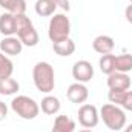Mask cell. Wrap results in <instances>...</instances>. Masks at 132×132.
<instances>
[{"label": "cell", "instance_id": "cell-1", "mask_svg": "<svg viewBox=\"0 0 132 132\" xmlns=\"http://www.w3.org/2000/svg\"><path fill=\"white\" fill-rule=\"evenodd\" d=\"M32 80L35 88L43 92V94H49L54 91L55 88V72L54 68L49 65L48 62H38L35 63L32 69Z\"/></svg>", "mask_w": 132, "mask_h": 132}, {"label": "cell", "instance_id": "cell-2", "mask_svg": "<svg viewBox=\"0 0 132 132\" xmlns=\"http://www.w3.org/2000/svg\"><path fill=\"white\" fill-rule=\"evenodd\" d=\"M100 118L103 120V123L111 129V131H121L126 126V114L125 109L112 104V103H106L101 106L100 109Z\"/></svg>", "mask_w": 132, "mask_h": 132}, {"label": "cell", "instance_id": "cell-3", "mask_svg": "<svg viewBox=\"0 0 132 132\" xmlns=\"http://www.w3.org/2000/svg\"><path fill=\"white\" fill-rule=\"evenodd\" d=\"M15 26H17V37L22 42L23 46H37L38 45V32L34 28L31 19L26 14H17L15 15Z\"/></svg>", "mask_w": 132, "mask_h": 132}, {"label": "cell", "instance_id": "cell-4", "mask_svg": "<svg viewBox=\"0 0 132 132\" xmlns=\"http://www.w3.org/2000/svg\"><path fill=\"white\" fill-rule=\"evenodd\" d=\"M11 109L23 120H34L40 114V104L28 95H17L11 101Z\"/></svg>", "mask_w": 132, "mask_h": 132}, {"label": "cell", "instance_id": "cell-5", "mask_svg": "<svg viewBox=\"0 0 132 132\" xmlns=\"http://www.w3.org/2000/svg\"><path fill=\"white\" fill-rule=\"evenodd\" d=\"M71 34V22L65 14H54L49 20L48 26V37L52 43L63 42L69 38Z\"/></svg>", "mask_w": 132, "mask_h": 132}, {"label": "cell", "instance_id": "cell-6", "mask_svg": "<svg viewBox=\"0 0 132 132\" xmlns=\"http://www.w3.org/2000/svg\"><path fill=\"white\" fill-rule=\"evenodd\" d=\"M100 121V112L97 109V106L94 104H81L80 109H78V123L86 128V129H91V128H95Z\"/></svg>", "mask_w": 132, "mask_h": 132}, {"label": "cell", "instance_id": "cell-7", "mask_svg": "<svg viewBox=\"0 0 132 132\" xmlns=\"http://www.w3.org/2000/svg\"><path fill=\"white\" fill-rule=\"evenodd\" d=\"M72 77L78 83H88L94 77V66L88 60H78L72 66Z\"/></svg>", "mask_w": 132, "mask_h": 132}, {"label": "cell", "instance_id": "cell-8", "mask_svg": "<svg viewBox=\"0 0 132 132\" xmlns=\"http://www.w3.org/2000/svg\"><path fill=\"white\" fill-rule=\"evenodd\" d=\"M132 85L131 77L125 72H112L108 75V88L109 91H129Z\"/></svg>", "mask_w": 132, "mask_h": 132}, {"label": "cell", "instance_id": "cell-9", "mask_svg": "<svg viewBox=\"0 0 132 132\" xmlns=\"http://www.w3.org/2000/svg\"><path fill=\"white\" fill-rule=\"evenodd\" d=\"M66 97H68V100H69L71 103L83 104V103L88 100V97H89V91H88V88H86L85 83L75 81V83L69 85V88H68V91H66Z\"/></svg>", "mask_w": 132, "mask_h": 132}, {"label": "cell", "instance_id": "cell-10", "mask_svg": "<svg viewBox=\"0 0 132 132\" xmlns=\"http://www.w3.org/2000/svg\"><path fill=\"white\" fill-rule=\"evenodd\" d=\"M23 49V45L22 42L19 40V37H5L2 42H0V52H3L5 55H19Z\"/></svg>", "mask_w": 132, "mask_h": 132}, {"label": "cell", "instance_id": "cell-11", "mask_svg": "<svg viewBox=\"0 0 132 132\" xmlns=\"http://www.w3.org/2000/svg\"><path fill=\"white\" fill-rule=\"evenodd\" d=\"M92 48L95 52H98L101 55L111 54L115 48V42L111 35H97L92 42Z\"/></svg>", "mask_w": 132, "mask_h": 132}, {"label": "cell", "instance_id": "cell-12", "mask_svg": "<svg viewBox=\"0 0 132 132\" xmlns=\"http://www.w3.org/2000/svg\"><path fill=\"white\" fill-rule=\"evenodd\" d=\"M17 32L15 26V15L11 12H3L0 15V34L5 37H11Z\"/></svg>", "mask_w": 132, "mask_h": 132}, {"label": "cell", "instance_id": "cell-13", "mask_svg": "<svg viewBox=\"0 0 132 132\" xmlns=\"http://www.w3.org/2000/svg\"><path fill=\"white\" fill-rule=\"evenodd\" d=\"M60 108H62L60 100L57 98V97H54V95H46L45 98L42 100V103H40V109L46 115H55V114H59Z\"/></svg>", "mask_w": 132, "mask_h": 132}, {"label": "cell", "instance_id": "cell-14", "mask_svg": "<svg viewBox=\"0 0 132 132\" xmlns=\"http://www.w3.org/2000/svg\"><path fill=\"white\" fill-rule=\"evenodd\" d=\"M75 131V121L69 118L68 115H57L54 120V126L51 132H74Z\"/></svg>", "mask_w": 132, "mask_h": 132}, {"label": "cell", "instance_id": "cell-15", "mask_svg": "<svg viewBox=\"0 0 132 132\" xmlns=\"http://www.w3.org/2000/svg\"><path fill=\"white\" fill-rule=\"evenodd\" d=\"M0 6L14 15L26 12V0H0Z\"/></svg>", "mask_w": 132, "mask_h": 132}, {"label": "cell", "instance_id": "cell-16", "mask_svg": "<svg viewBox=\"0 0 132 132\" xmlns=\"http://www.w3.org/2000/svg\"><path fill=\"white\" fill-rule=\"evenodd\" d=\"M20 89V85L12 77H2L0 78V95H14Z\"/></svg>", "mask_w": 132, "mask_h": 132}, {"label": "cell", "instance_id": "cell-17", "mask_svg": "<svg viewBox=\"0 0 132 132\" xmlns=\"http://www.w3.org/2000/svg\"><path fill=\"white\" fill-rule=\"evenodd\" d=\"M52 49L57 55L60 57H69L75 52V43L74 40L71 38H66L63 42H59V43H52Z\"/></svg>", "mask_w": 132, "mask_h": 132}, {"label": "cell", "instance_id": "cell-18", "mask_svg": "<svg viewBox=\"0 0 132 132\" xmlns=\"http://www.w3.org/2000/svg\"><path fill=\"white\" fill-rule=\"evenodd\" d=\"M34 9L40 17H49V15H54L57 5L52 0H37L34 5Z\"/></svg>", "mask_w": 132, "mask_h": 132}, {"label": "cell", "instance_id": "cell-19", "mask_svg": "<svg viewBox=\"0 0 132 132\" xmlns=\"http://www.w3.org/2000/svg\"><path fill=\"white\" fill-rule=\"evenodd\" d=\"M129 71H132V54L115 55V72L128 74Z\"/></svg>", "mask_w": 132, "mask_h": 132}, {"label": "cell", "instance_id": "cell-20", "mask_svg": "<svg viewBox=\"0 0 132 132\" xmlns=\"http://www.w3.org/2000/svg\"><path fill=\"white\" fill-rule=\"evenodd\" d=\"M98 66H100V71L106 75L115 72V55L111 52V54H104L100 57V62H98Z\"/></svg>", "mask_w": 132, "mask_h": 132}, {"label": "cell", "instance_id": "cell-21", "mask_svg": "<svg viewBox=\"0 0 132 132\" xmlns=\"http://www.w3.org/2000/svg\"><path fill=\"white\" fill-rule=\"evenodd\" d=\"M14 72V63L8 55L0 52V78L2 77H11Z\"/></svg>", "mask_w": 132, "mask_h": 132}, {"label": "cell", "instance_id": "cell-22", "mask_svg": "<svg viewBox=\"0 0 132 132\" xmlns=\"http://www.w3.org/2000/svg\"><path fill=\"white\" fill-rule=\"evenodd\" d=\"M120 108H123L125 111L132 112V91H125L121 101H120Z\"/></svg>", "mask_w": 132, "mask_h": 132}, {"label": "cell", "instance_id": "cell-23", "mask_svg": "<svg viewBox=\"0 0 132 132\" xmlns=\"http://www.w3.org/2000/svg\"><path fill=\"white\" fill-rule=\"evenodd\" d=\"M52 2H54V3H55L57 6H60V8H62L63 11H66V12H68V11L71 9V5H69V0H52Z\"/></svg>", "mask_w": 132, "mask_h": 132}, {"label": "cell", "instance_id": "cell-24", "mask_svg": "<svg viewBox=\"0 0 132 132\" xmlns=\"http://www.w3.org/2000/svg\"><path fill=\"white\" fill-rule=\"evenodd\" d=\"M6 115H8V106L3 101H0V121H3L6 118Z\"/></svg>", "mask_w": 132, "mask_h": 132}, {"label": "cell", "instance_id": "cell-25", "mask_svg": "<svg viewBox=\"0 0 132 132\" xmlns=\"http://www.w3.org/2000/svg\"><path fill=\"white\" fill-rule=\"evenodd\" d=\"M125 17H126V20L132 25V3L126 8V11H125Z\"/></svg>", "mask_w": 132, "mask_h": 132}, {"label": "cell", "instance_id": "cell-26", "mask_svg": "<svg viewBox=\"0 0 132 132\" xmlns=\"http://www.w3.org/2000/svg\"><path fill=\"white\" fill-rule=\"evenodd\" d=\"M123 132H132V123H131V125H128V126L125 128V131H123Z\"/></svg>", "mask_w": 132, "mask_h": 132}, {"label": "cell", "instance_id": "cell-27", "mask_svg": "<svg viewBox=\"0 0 132 132\" xmlns=\"http://www.w3.org/2000/svg\"><path fill=\"white\" fill-rule=\"evenodd\" d=\"M78 132H92L91 129H81V131H78Z\"/></svg>", "mask_w": 132, "mask_h": 132}, {"label": "cell", "instance_id": "cell-28", "mask_svg": "<svg viewBox=\"0 0 132 132\" xmlns=\"http://www.w3.org/2000/svg\"><path fill=\"white\" fill-rule=\"evenodd\" d=\"M129 2H131V3H132V0H129Z\"/></svg>", "mask_w": 132, "mask_h": 132}]
</instances>
